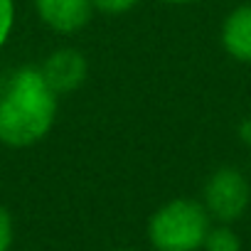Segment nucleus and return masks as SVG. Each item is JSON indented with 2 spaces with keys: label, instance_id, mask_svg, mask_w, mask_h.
Listing matches in <instances>:
<instances>
[{
  "label": "nucleus",
  "instance_id": "10",
  "mask_svg": "<svg viewBox=\"0 0 251 251\" xmlns=\"http://www.w3.org/2000/svg\"><path fill=\"white\" fill-rule=\"evenodd\" d=\"M15 239V224L5 207H0V251H10Z\"/></svg>",
  "mask_w": 251,
  "mask_h": 251
},
{
  "label": "nucleus",
  "instance_id": "1",
  "mask_svg": "<svg viewBox=\"0 0 251 251\" xmlns=\"http://www.w3.org/2000/svg\"><path fill=\"white\" fill-rule=\"evenodd\" d=\"M59 111V94L40 67L15 69L0 91V146L30 148L45 141Z\"/></svg>",
  "mask_w": 251,
  "mask_h": 251
},
{
  "label": "nucleus",
  "instance_id": "5",
  "mask_svg": "<svg viewBox=\"0 0 251 251\" xmlns=\"http://www.w3.org/2000/svg\"><path fill=\"white\" fill-rule=\"evenodd\" d=\"M47 84L59 94V96H67L72 91H76L86 76H89V62H86V54L76 47H57L52 50L45 62L40 64Z\"/></svg>",
  "mask_w": 251,
  "mask_h": 251
},
{
  "label": "nucleus",
  "instance_id": "4",
  "mask_svg": "<svg viewBox=\"0 0 251 251\" xmlns=\"http://www.w3.org/2000/svg\"><path fill=\"white\" fill-rule=\"evenodd\" d=\"M37 20L54 35H76L94 18L91 0H32Z\"/></svg>",
  "mask_w": 251,
  "mask_h": 251
},
{
  "label": "nucleus",
  "instance_id": "6",
  "mask_svg": "<svg viewBox=\"0 0 251 251\" xmlns=\"http://www.w3.org/2000/svg\"><path fill=\"white\" fill-rule=\"evenodd\" d=\"M219 40L224 52L231 59L241 64H251V3L234 8L224 18Z\"/></svg>",
  "mask_w": 251,
  "mask_h": 251
},
{
  "label": "nucleus",
  "instance_id": "8",
  "mask_svg": "<svg viewBox=\"0 0 251 251\" xmlns=\"http://www.w3.org/2000/svg\"><path fill=\"white\" fill-rule=\"evenodd\" d=\"M15 20H18V3L15 0H0V50L10 42Z\"/></svg>",
  "mask_w": 251,
  "mask_h": 251
},
{
  "label": "nucleus",
  "instance_id": "9",
  "mask_svg": "<svg viewBox=\"0 0 251 251\" xmlns=\"http://www.w3.org/2000/svg\"><path fill=\"white\" fill-rule=\"evenodd\" d=\"M94 3V10L96 13H103V15H126V13H131L141 0H91Z\"/></svg>",
  "mask_w": 251,
  "mask_h": 251
},
{
  "label": "nucleus",
  "instance_id": "11",
  "mask_svg": "<svg viewBox=\"0 0 251 251\" xmlns=\"http://www.w3.org/2000/svg\"><path fill=\"white\" fill-rule=\"evenodd\" d=\"M239 138H241L246 146H251V118H246V121L241 123V128H239Z\"/></svg>",
  "mask_w": 251,
  "mask_h": 251
},
{
  "label": "nucleus",
  "instance_id": "3",
  "mask_svg": "<svg viewBox=\"0 0 251 251\" xmlns=\"http://www.w3.org/2000/svg\"><path fill=\"white\" fill-rule=\"evenodd\" d=\"M202 204L214 222L234 224L236 219H241L246 214V209L251 204L249 177L234 165H224V168L214 170L204 182Z\"/></svg>",
  "mask_w": 251,
  "mask_h": 251
},
{
  "label": "nucleus",
  "instance_id": "2",
  "mask_svg": "<svg viewBox=\"0 0 251 251\" xmlns=\"http://www.w3.org/2000/svg\"><path fill=\"white\" fill-rule=\"evenodd\" d=\"M212 217L202 202L192 197H175L158 207L148 222V241L155 251H200Z\"/></svg>",
  "mask_w": 251,
  "mask_h": 251
},
{
  "label": "nucleus",
  "instance_id": "7",
  "mask_svg": "<svg viewBox=\"0 0 251 251\" xmlns=\"http://www.w3.org/2000/svg\"><path fill=\"white\" fill-rule=\"evenodd\" d=\"M202 251H241V239L229 224H212L207 231V239L202 244Z\"/></svg>",
  "mask_w": 251,
  "mask_h": 251
},
{
  "label": "nucleus",
  "instance_id": "12",
  "mask_svg": "<svg viewBox=\"0 0 251 251\" xmlns=\"http://www.w3.org/2000/svg\"><path fill=\"white\" fill-rule=\"evenodd\" d=\"M168 5H192V3H200V0H163Z\"/></svg>",
  "mask_w": 251,
  "mask_h": 251
},
{
  "label": "nucleus",
  "instance_id": "13",
  "mask_svg": "<svg viewBox=\"0 0 251 251\" xmlns=\"http://www.w3.org/2000/svg\"><path fill=\"white\" fill-rule=\"evenodd\" d=\"M121 251H126V249H121Z\"/></svg>",
  "mask_w": 251,
  "mask_h": 251
}]
</instances>
